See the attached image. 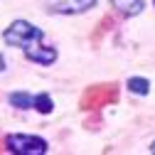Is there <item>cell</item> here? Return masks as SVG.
<instances>
[{
    "label": "cell",
    "mask_w": 155,
    "mask_h": 155,
    "mask_svg": "<svg viewBox=\"0 0 155 155\" xmlns=\"http://www.w3.org/2000/svg\"><path fill=\"white\" fill-rule=\"evenodd\" d=\"M150 153H155V143H153V145H150Z\"/></svg>",
    "instance_id": "obj_11"
},
{
    "label": "cell",
    "mask_w": 155,
    "mask_h": 155,
    "mask_svg": "<svg viewBox=\"0 0 155 155\" xmlns=\"http://www.w3.org/2000/svg\"><path fill=\"white\" fill-rule=\"evenodd\" d=\"M128 89H130L133 94L143 96V94H148L150 84H148V79H140V76H133V79H128Z\"/></svg>",
    "instance_id": "obj_8"
},
{
    "label": "cell",
    "mask_w": 155,
    "mask_h": 155,
    "mask_svg": "<svg viewBox=\"0 0 155 155\" xmlns=\"http://www.w3.org/2000/svg\"><path fill=\"white\" fill-rule=\"evenodd\" d=\"M3 40L12 47H20L25 52V57L30 62H37V64H54L57 62V49L54 47H45V35L40 27H35L32 22H25V20H15L5 35Z\"/></svg>",
    "instance_id": "obj_1"
},
{
    "label": "cell",
    "mask_w": 155,
    "mask_h": 155,
    "mask_svg": "<svg viewBox=\"0 0 155 155\" xmlns=\"http://www.w3.org/2000/svg\"><path fill=\"white\" fill-rule=\"evenodd\" d=\"M111 5L118 10L123 17H133V15H138V12L145 8L143 0H111Z\"/></svg>",
    "instance_id": "obj_5"
},
{
    "label": "cell",
    "mask_w": 155,
    "mask_h": 155,
    "mask_svg": "<svg viewBox=\"0 0 155 155\" xmlns=\"http://www.w3.org/2000/svg\"><path fill=\"white\" fill-rule=\"evenodd\" d=\"M52 12H84L96 5V0H52Z\"/></svg>",
    "instance_id": "obj_4"
},
{
    "label": "cell",
    "mask_w": 155,
    "mask_h": 155,
    "mask_svg": "<svg viewBox=\"0 0 155 155\" xmlns=\"http://www.w3.org/2000/svg\"><path fill=\"white\" fill-rule=\"evenodd\" d=\"M108 25H113V20H111V17H104L101 25H99V30H96V35H94V40H99V37L106 32V27H108Z\"/></svg>",
    "instance_id": "obj_9"
},
{
    "label": "cell",
    "mask_w": 155,
    "mask_h": 155,
    "mask_svg": "<svg viewBox=\"0 0 155 155\" xmlns=\"http://www.w3.org/2000/svg\"><path fill=\"white\" fill-rule=\"evenodd\" d=\"M5 145L10 153H17V155H45L47 153V140L40 138V135L12 133L5 138Z\"/></svg>",
    "instance_id": "obj_3"
},
{
    "label": "cell",
    "mask_w": 155,
    "mask_h": 155,
    "mask_svg": "<svg viewBox=\"0 0 155 155\" xmlns=\"http://www.w3.org/2000/svg\"><path fill=\"white\" fill-rule=\"evenodd\" d=\"M153 3H155V0H153Z\"/></svg>",
    "instance_id": "obj_12"
},
{
    "label": "cell",
    "mask_w": 155,
    "mask_h": 155,
    "mask_svg": "<svg viewBox=\"0 0 155 155\" xmlns=\"http://www.w3.org/2000/svg\"><path fill=\"white\" fill-rule=\"evenodd\" d=\"M116 99H118V84H113V81L111 84H94L81 94L79 106L84 111H99L106 104H113Z\"/></svg>",
    "instance_id": "obj_2"
},
{
    "label": "cell",
    "mask_w": 155,
    "mask_h": 155,
    "mask_svg": "<svg viewBox=\"0 0 155 155\" xmlns=\"http://www.w3.org/2000/svg\"><path fill=\"white\" fill-rule=\"evenodd\" d=\"M35 108L40 111V113H52L54 104H52V99H49V94H37V96H35Z\"/></svg>",
    "instance_id": "obj_7"
},
{
    "label": "cell",
    "mask_w": 155,
    "mask_h": 155,
    "mask_svg": "<svg viewBox=\"0 0 155 155\" xmlns=\"http://www.w3.org/2000/svg\"><path fill=\"white\" fill-rule=\"evenodd\" d=\"M5 69V62H3V57H0V71H3Z\"/></svg>",
    "instance_id": "obj_10"
},
{
    "label": "cell",
    "mask_w": 155,
    "mask_h": 155,
    "mask_svg": "<svg viewBox=\"0 0 155 155\" xmlns=\"http://www.w3.org/2000/svg\"><path fill=\"white\" fill-rule=\"evenodd\" d=\"M10 104L17 106V108H32L35 106V96H30V94H12Z\"/></svg>",
    "instance_id": "obj_6"
}]
</instances>
